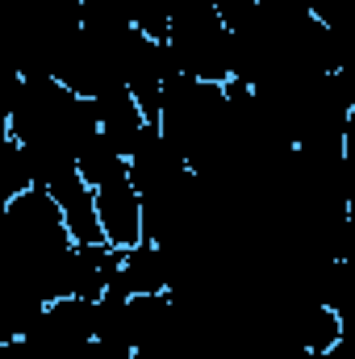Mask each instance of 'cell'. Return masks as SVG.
Segmentation results:
<instances>
[{"mask_svg": "<svg viewBox=\"0 0 355 359\" xmlns=\"http://www.w3.org/2000/svg\"><path fill=\"white\" fill-rule=\"evenodd\" d=\"M96 217H100V234L109 247L134 251L147 243V201L130 176H117L96 188Z\"/></svg>", "mask_w": 355, "mask_h": 359, "instance_id": "6da1fadb", "label": "cell"}]
</instances>
